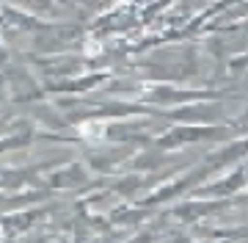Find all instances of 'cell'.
I'll list each match as a JSON object with an SVG mask.
<instances>
[{
  "mask_svg": "<svg viewBox=\"0 0 248 243\" xmlns=\"http://www.w3.org/2000/svg\"><path fill=\"white\" fill-rule=\"evenodd\" d=\"M31 169H0V188H19L28 180Z\"/></svg>",
  "mask_w": 248,
  "mask_h": 243,
  "instance_id": "obj_1",
  "label": "cell"
}]
</instances>
